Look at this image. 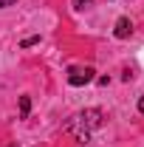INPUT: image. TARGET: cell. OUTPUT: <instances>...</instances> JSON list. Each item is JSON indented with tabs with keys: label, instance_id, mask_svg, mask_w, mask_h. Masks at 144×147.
Wrapping results in <instances>:
<instances>
[{
	"label": "cell",
	"instance_id": "obj_1",
	"mask_svg": "<svg viewBox=\"0 0 144 147\" xmlns=\"http://www.w3.org/2000/svg\"><path fill=\"white\" fill-rule=\"evenodd\" d=\"M102 119H105V113L99 108H88V110H82V113H76V116H71V122L65 125V130L73 133L79 142H88L90 133L96 127H102Z\"/></svg>",
	"mask_w": 144,
	"mask_h": 147
},
{
	"label": "cell",
	"instance_id": "obj_2",
	"mask_svg": "<svg viewBox=\"0 0 144 147\" xmlns=\"http://www.w3.org/2000/svg\"><path fill=\"white\" fill-rule=\"evenodd\" d=\"M93 68L90 65H85V68H71L68 71V85H73V88H82V85H88V82H93Z\"/></svg>",
	"mask_w": 144,
	"mask_h": 147
},
{
	"label": "cell",
	"instance_id": "obj_3",
	"mask_svg": "<svg viewBox=\"0 0 144 147\" xmlns=\"http://www.w3.org/2000/svg\"><path fill=\"white\" fill-rule=\"evenodd\" d=\"M113 34L119 37V40H127V37L133 34V23H130V17H119V20H116V28H113Z\"/></svg>",
	"mask_w": 144,
	"mask_h": 147
},
{
	"label": "cell",
	"instance_id": "obj_4",
	"mask_svg": "<svg viewBox=\"0 0 144 147\" xmlns=\"http://www.w3.org/2000/svg\"><path fill=\"white\" fill-rule=\"evenodd\" d=\"M28 110H31V99H28V96H20V113L28 116Z\"/></svg>",
	"mask_w": 144,
	"mask_h": 147
},
{
	"label": "cell",
	"instance_id": "obj_5",
	"mask_svg": "<svg viewBox=\"0 0 144 147\" xmlns=\"http://www.w3.org/2000/svg\"><path fill=\"white\" fill-rule=\"evenodd\" d=\"M37 42H40V37H26L20 45H23V48H31V45H37Z\"/></svg>",
	"mask_w": 144,
	"mask_h": 147
},
{
	"label": "cell",
	"instance_id": "obj_6",
	"mask_svg": "<svg viewBox=\"0 0 144 147\" xmlns=\"http://www.w3.org/2000/svg\"><path fill=\"white\" fill-rule=\"evenodd\" d=\"M71 3H73V9H88L93 0H71Z\"/></svg>",
	"mask_w": 144,
	"mask_h": 147
},
{
	"label": "cell",
	"instance_id": "obj_7",
	"mask_svg": "<svg viewBox=\"0 0 144 147\" xmlns=\"http://www.w3.org/2000/svg\"><path fill=\"white\" fill-rule=\"evenodd\" d=\"M17 0H0V9H6V6H14Z\"/></svg>",
	"mask_w": 144,
	"mask_h": 147
},
{
	"label": "cell",
	"instance_id": "obj_8",
	"mask_svg": "<svg viewBox=\"0 0 144 147\" xmlns=\"http://www.w3.org/2000/svg\"><path fill=\"white\" fill-rule=\"evenodd\" d=\"M139 110H141V113H144V96H141V99H139Z\"/></svg>",
	"mask_w": 144,
	"mask_h": 147
}]
</instances>
